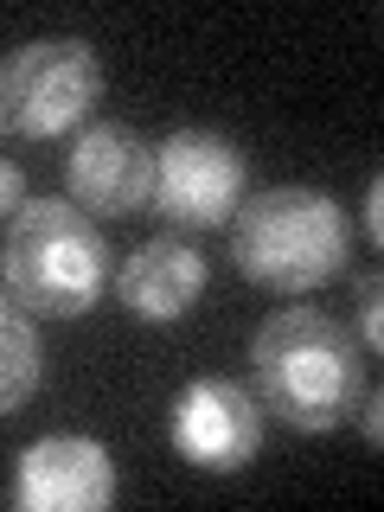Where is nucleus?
<instances>
[{
    "mask_svg": "<svg viewBox=\"0 0 384 512\" xmlns=\"http://www.w3.org/2000/svg\"><path fill=\"white\" fill-rule=\"evenodd\" d=\"M250 365H256V404L276 410L288 429H308V436L352 423V404L372 384L359 359V333L320 308H276L250 340Z\"/></svg>",
    "mask_w": 384,
    "mask_h": 512,
    "instance_id": "f257e3e1",
    "label": "nucleus"
},
{
    "mask_svg": "<svg viewBox=\"0 0 384 512\" xmlns=\"http://www.w3.org/2000/svg\"><path fill=\"white\" fill-rule=\"evenodd\" d=\"M231 256L244 282L276 295H314L346 269L352 256V218L320 186H269L237 205L231 218Z\"/></svg>",
    "mask_w": 384,
    "mask_h": 512,
    "instance_id": "f03ea898",
    "label": "nucleus"
},
{
    "mask_svg": "<svg viewBox=\"0 0 384 512\" xmlns=\"http://www.w3.org/2000/svg\"><path fill=\"white\" fill-rule=\"evenodd\" d=\"M7 288L26 314H52V320H77L103 301L109 288V244L103 224L84 205L64 199H39L20 205L7 224Z\"/></svg>",
    "mask_w": 384,
    "mask_h": 512,
    "instance_id": "7ed1b4c3",
    "label": "nucleus"
},
{
    "mask_svg": "<svg viewBox=\"0 0 384 512\" xmlns=\"http://www.w3.org/2000/svg\"><path fill=\"white\" fill-rule=\"evenodd\" d=\"M103 103V58L90 39H26L0 52V135L52 141Z\"/></svg>",
    "mask_w": 384,
    "mask_h": 512,
    "instance_id": "20e7f679",
    "label": "nucleus"
},
{
    "mask_svg": "<svg viewBox=\"0 0 384 512\" xmlns=\"http://www.w3.org/2000/svg\"><path fill=\"white\" fill-rule=\"evenodd\" d=\"M154 212L180 231H212L231 224L237 205L250 199V167L244 148L218 128H173L154 148V186H148Z\"/></svg>",
    "mask_w": 384,
    "mask_h": 512,
    "instance_id": "39448f33",
    "label": "nucleus"
},
{
    "mask_svg": "<svg viewBox=\"0 0 384 512\" xmlns=\"http://www.w3.org/2000/svg\"><path fill=\"white\" fill-rule=\"evenodd\" d=\"M167 442L199 474H237L263 448V404L237 378H192L167 410Z\"/></svg>",
    "mask_w": 384,
    "mask_h": 512,
    "instance_id": "423d86ee",
    "label": "nucleus"
},
{
    "mask_svg": "<svg viewBox=\"0 0 384 512\" xmlns=\"http://www.w3.org/2000/svg\"><path fill=\"white\" fill-rule=\"evenodd\" d=\"M7 500L20 512H103L116 506V455L96 436H39L13 461Z\"/></svg>",
    "mask_w": 384,
    "mask_h": 512,
    "instance_id": "0eeeda50",
    "label": "nucleus"
},
{
    "mask_svg": "<svg viewBox=\"0 0 384 512\" xmlns=\"http://www.w3.org/2000/svg\"><path fill=\"white\" fill-rule=\"evenodd\" d=\"M64 186L71 199L96 218H128L148 205L154 186V148L122 122H90L84 135L71 141V160H64Z\"/></svg>",
    "mask_w": 384,
    "mask_h": 512,
    "instance_id": "6e6552de",
    "label": "nucleus"
},
{
    "mask_svg": "<svg viewBox=\"0 0 384 512\" xmlns=\"http://www.w3.org/2000/svg\"><path fill=\"white\" fill-rule=\"evenodd\" d=\"M116 295L122 308L148 327H173L192 314V301L205 295V256L186 237H148L141 250L122 256L116 269Z\"/></svg>",
    "mask_w": 384,
    "mask_h": 512,
    "instance_id": "1a4fd4ad",
    "label": "nucleus"
},
{
    "mask_svg": "<svg viewBox=\"0 0 384 512\" xmlns=\"http://www.w3.org/2000/svg\"><path fill=\"white\" fill-rule=\"evenodd\" d=\"M45 378V352H39V327L32 314L13 301V288H0V416L26 410V397Z\"/></svg>",
    "mask_w": 384,
    "mask_h": 512,
    "instance_id": "9d476101",
    "label": "nucleus"
},
{
    "mask_svg": "<svg viewBox=\"0 0 384 512\" xmlns=\"http://www.w3.org/2000/svg\"><path fill=\"white\" fill-rule=\"evenodd\" d=\"M378 301H384V282L365 276V282H359V346H365V352L384 346V314H378Z\"/></svg>",
    "mask_w": 384,
    "mask_h": 512,
    "instance_id": "9b49d317",
    "label": "nucleus"
},
{
    "mask_svg": "<svg viewBox=\"0 0 384 512\" xmlns=\"http://www.w3.org/2000/svg\"><path fill=\"white\" fill-rule=\"evenodd\" d=\"M20 205H26V173L13 167L7 154H0V218L13 224V212H20Z\"/></svg>",
    "mask_w": 384,
    "mask_h": 512,
    "instance_id": "f8f14e48",
    "label": "nucleus"
},
{
    "mask_svg": "<svg viewBox=\"0 0 384 512\" xmlns=\"http://www.w3.org/2000/svg\"><path fill=\"white\" fill-rule=\"evenodd\" d=\"M365 237H372V244L384 237V180L378 173H372V186H365Z\"/></svg>",
    "mask_w": 384,
    "mask_h": 512,
    "instance_id": "ddd939ff",
    "label": "nucleus"
}]
</instances>
